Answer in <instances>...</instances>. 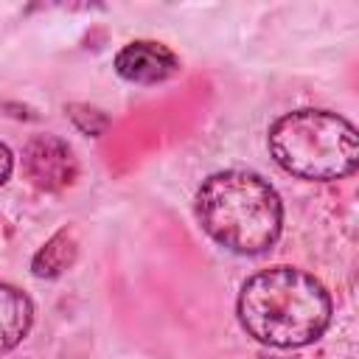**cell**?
Masks as SVG:
<instances>
[{
  "mask_svg": "<svg viewBox=\"0 0 359 359\" xmlns=\"http://www.w3.org/2000/svg\"><path fill=\"white\" fill-rule=\"evenodd\" d=\"M236 311L252 339L272 348H303L325 334L334 303L314 275L278 264L244 280Z\"/></svg>",
  "mask_w": 359,
  "mask_h": 359,
  "instance_id": "6da1fadb",
  "label": "cell"
},
{
  "mask_svg": "<svg viewBox=\"0 0 359 359\" xmlns=\"http://www.w3.org/2000/svg\"><path fill=\"white\" fill-rule=\"evenodd\" d=\"M202 230L224 250L261 255L280 238L283 202L278 191L255 171H216L194 199Z\"/></svg>",
  "mask_w": 359,
  "mask_h": 359,
  "instance_id": "7a4b0ae2",
  "label": "cell"
},
{
  "mask_svg": "<svg viewBox=\"0 0 359 359\" xmlns=\"http://www.w3.org/2000/svg\"><path fill=\"white\" fill-rule=\"evenodd\" d=\"M272 160L297 180H345L359 165L353 123L331 109H294L280 115L266 135Z\"/></svg>",
  "mask_w": 359,
  "mask_h": 359,
  "instance_id": "3957f363",
  "label": "cell"
},
{
  "mask_svg": "<svg viewBox=\"0 0 359 359\" xmlns=\"http://www.w3.org/2000/svg\"><path fill=\"white\" fill-rule=\"evenodd\" d=\"M22 171L39 191H65L79 177V160L67 140L56 135H34L22 149Z\"/></svg>",
  "mask_w": 359,
  "mask_h": 359,
  "instance_id": "277c9868",
  "label": "cell"
},
{
  "mask_svg": "<svg viewBox=\"0 0 359 359\" xmlns=\"http://www.w3.org/2000/svg\"><path fill=\"white\" fill-rule=\"evenodd\" d=\"M115 73L132 84H163L180 73V56L154 39L126 42L115 53Z\"/></svg>",
  "mask_w": 359,
  "mask_h": 359,
  "instance_id": "5b68a950",
  "label": "cell"
},
{
  "mask_svg": "<svg viewBox=\"0 0 359 359\" xmlns=\"http://www.w3.org/2000/svg\"><path fill=\"white\" fill-rule=\"evenodd\" d=\"M31 325H34L31 297L11 283H0V353L17 348L28 337Z\"/></svg>",
  "mask_w": 359,
  "mask_h": 359,
  "instance_id": "8992f818",
  "label": "cell"
},
{
  "mask_svg": "<svg viewBox=\"0 0 359 359\" xmlns=\"http://www.w3.org/2000/svg\"><path fill=\"white\" fill-rule=\"evenodd\" d=\"M79 255V241L73 227H62L59 233H53L31 258V272L36 278H59L62 272H67L76 264Z\"/></svg>",
  "mask_w": 359,
  "mask_h": 359,
  "instance_id": "52a82bcc",
  "label": "cell"
},
{
  "mask_svg": "<svg viewBox=\"0 0 359 359\" xmlns=\"http://www.w3.org/2000/svg\"><path fill=\"white\" fill-rule=\"evenodd\" d=\"M79 107V112H84V118L81 115H76V112H70V118H73V123L84 132V135H101L104 129H107V115L101 112V109H93V107H84V104H76Z\"/></svg>",
  "mask_w": 359,
  "mask_h": 359,
  "instance_id": "ba28073f",
  "label": "cell"
},
{
  "mask_svg": "<svg viewBox=\"0 0 359 359\" xmlns=\"http://www.w3.org/2000/svg\"><path fill=\"white\" fill-rule=\"evenodd\" d=\"M11 171H14V154H11V149L0 140V185L11 177Z\"/></svg>",
  "mask_w": 359,
  "mask_h": 359,
  "instance_id": "9c48e42d",
  "label": "cell"
}]
</instances>
